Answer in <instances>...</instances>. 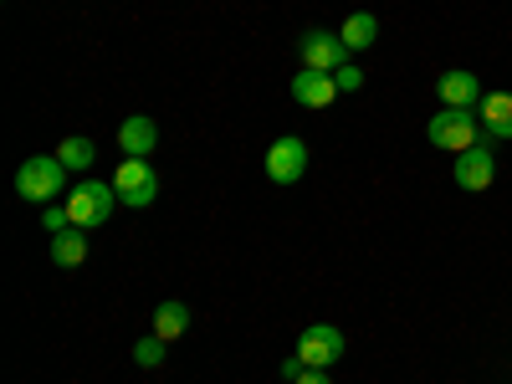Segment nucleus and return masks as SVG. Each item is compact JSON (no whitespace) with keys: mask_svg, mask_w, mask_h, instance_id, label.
Returning a JSON list of instances; mask_svg holds the SVG:
<instances>
[{"mask_svg":"<svg viewBox=\"0 0 512 384\" xmlns=\"http://www.w3.org/2000/svg\"><path fill=\"white\" fill-rule=\"evenodd\" d=\"M62 190H67V164L57 154H31L16 169V195L31 200V205H52Z\"/></svg>","mask_w":512,"mask_h":384,"instance_id":"1","label":"nucleus"},{"mask_svg":"<svg viewBox=\"0 0 512 384\" xmlns=\"http://www.w3.org/2000/svg\"><path fill=\"white\" fill-rule=\"evenodd\" d=\"M113 200H118L113 185H103V180H82V185L67 195V216H72L77 231H98V226H108V216H113Z\"/></svg>","mask_w":512,"mask_h":384,"instance_id":"2","label":"nucleus"},{"mask_svg":"<svg viewBox=\"0 0 512 384\" xmlns=\"http://www.w3.org/2000/svg\"><path fill=\"white\" fill-rule=\"evenodd\" d=\"M431 144L436 149H451V154H466L477 144V134H482V118H477V108H446V113H436L431 118Z\"/></svg>","mask_w":512,"mask_h":384,"instance_id":"3","label":"nucleus"},{"mask_svg":"<svg viewBox=\"0 0 512 384\" xmlns=\"http://www.w3.org/2000/svg\"><path fill=\"white\" fill-rule=\"evenodd\" d=\"M113 190H118V200H123V205H134V210L154 205V195H159V175H154V164H149V159H123V164L113 169Z\"/></svg>","mask_w":512,"mask_h":384,"instance_id":"4","label":"nucleus"},{"mask_svg":"<svg viewBox=\"0 0 512 384\" xmlns=\"http://www.w3.org/2000/svg\"><path fill=\"white\" fill-rule=\"evenodd\" d=\"M297 57H303L308 72H338L349 62V47H344V36H338V31H303Z\"/></svg>","mask_w":512,"mask_h":384,"instance_id":"5","label":"nucleus"},{"mask_svg":"<svg viewBox=\"0 0 512 384\" xmlns=\"http://www.w3.org/2000/svg\"><path fill=\"white\" fill-rule=\"evenodd\" d=\"M303 175H308V144L297 139V134L277 139V144L267 149V180H272V185H297Z\"/></svg>","mask_w":512,"mask_h":384,"instance_id":"6","label":"nucleus"},{"mask_svg":"<svg viewBox=\"0 0 512 384\" xmlns=\"http://www.w3.org/2000/svg\"><path fill=\"white\" fill-rule=\"evenodd\" d=\"M297 359H303L308 369H328V364H338V359H344V333L328 328V323L308 328L303 338H297Z\"/></svg>","mask_w":512,"mask_h":384,"instance_id":"7","label":"nucleus"},{"mask_svg":"<svg viewBox=\"0 0 512 384\" xmlns=\"http://www.w3.org/2000/svg\"><path fill=\"white\" fill-rule=\"evenodd\" d=\"M497 180V154L487 144H472L466 154H456V185L461 190H487Z\"/></svg>","mask_w":512,"mask_h":384,"instance_id":"8","label":"nucleus"},{"mask_svg":"<svg viewBox=\"0 0 512 384\" xmlns=\"http://www.w3.org/2000/svg\"><path fill=\"white\" fill-rule=\"evenodd\" d=\"M292 98L318 113V108H328V103L338 98V82H333V72H308V67H303V72L292 77Z\"/></svg>","mask_w":512,"mask_h":384,"instance_id":"9","label":"nucleus"},{"mask_svg":"<svg viewBox=\"0 0 512 384\" xmlns=\"http://www.w3.org/2000/svg\"><path fill=\"white\" fill-rule=\"evenodd\" d=\"M436 93H441V103L446 108H482V82L472 77V72H441V82H436Z\"/></svg>","mask_w":512,"mask_h":384,"instance_id":"10","label":"nucleus"},{"mask_svg":"<svg viewBox=\"0 0 512 384\" xmlns=\"http://www.w3.org/2000/svg\"><path fill=\"white\" fill-rule=\"evenodd\" d=\"M154 144H159V123H154V118H144V113L123 118V128H118V149H123L128 159L154 154Z\"/></svg>","mask_w":512,"mask_h":384,"instance_id":"11","label":"nucleus"},{"mask_svg":"<svg viewBox=\"0 0 512 384\" xmlns=\"http://www.w3.org/2000/svg\"><path fill=\"white\" fill-rule=\"evenodd\" d=\"M477 118H482V128L492 139H512V93H487Z\"/></svg>","mask_w":512,"mask_h":384,"instance_id":"12","label":"nucleus"},{"mask_svg":"<svg viewBox=\"0 0 512 384\" xmlns=\"http://www.w3.org/2000/svg\"><path fill=\"white\" fill-rule=\"evenodd\" d=\"M338 36H344V47H349V52H364V47H374L379 21H374L369 11H359V16H349L344 26H338Z\"/></svg>","mask_w":512,"mask_h":384,"instance_id":"13","label":"nucleus"},{"mask_svg":"<svg viewBox=\"0 0 512 384\" xmlns=\"http://www.w3.org/2000/svg\"><path fill=\"white\" fill-rule=\"evenodd\" d=\"M52 262L57 267H82V262H88V236H77V226L52 236Z\"/></svg>","mask_w":512,"mask_h":384,"instance_id":"14","label":"nucleus"},{"mask_svg":"<svg viewBox=\"0 0 512 384\" xmlns=\"http://www.w3.org/2000/svg\"><path fill=\"white\" fill-rule=\"evenodd\" d=\"M190 328V308L185 303H159L154 308V333L164 338V344H169V338H180Z\"/></svg>","mask_w":512,"mask_h":384,"instance_id":"15","label":"nucleus"},{"mask_svg":"<svg viewBox=\"0 0 512 384\" xmlns=\"http://www.w3.org/2000/svg\"><path fill=\"white\" fill-rule=\"evenodd\" d=\"M57 159H62L67 169H88V164L98 159V149H93V139L77 134V139H62V144H57Z\"/></svg>","mask_w":512,"mask_h":384,"instance_id":"16","label":"nucleus"},{"mask_svg":"<svg viewBox=\"0 0 512 384\" xmlns=\"http://www.w3.org/2000/svg\"><path fill=\"white\" fill-rule=\"evenodd\" d=\"M134 364L139 369H159L164 364V338L159 333H149V338H139V344H134Z\"/></svg>","mask_w":512,"mask_h":384,"instance_id":"17","label":"nucleus"},{"mask_svg":"<svg viewBox=\"0 0 512 384\" xmlns=\"http://www.w3.org/2000/svg\"><path fill=\"white\" fill-rule=\"evenodd\" d=\"M333 82H338V93H359V88H364V72H359L354 62H344V67L333 72Z\"/></svg>","mask_w":512,"mask_h":384,"instance_id":"18","label":"nucleus"},{"mask_svg":"<svg viewBox=\"0 0 512 384\" xmlns=\"http://www.w3.org/2000/svg\"><path fill=\"white\" fill-rule=\"evenodd\" d=\"M41 226H47V231H72V216H67V205H47V210H41Z\"/></svg>","mask_w":512,"mask_h":384,"instance_id":"19","label":"nucleus"},{"mask_svg":"<svg viewBox=\"0 0 512 384\" xmlns=\"http://www.w3.org/2000/svg\"><path fill=\"white\" fill-rule=\"evenodd\" d=\"M303 369H308V364H303V359H297V354H292V359H282V379H292V384H297V379H303Z\"/></svg>","mask_w":512,"mask_h":384,"instance_id":"20","label":"nucleus"},{"mask_svg":"<svg viewBox=\"0 0 512 384\" xmlns=\"http://www.w3.org/2000/svg\"><path fill=\"white\" fill-rule=\"evenodd\" d=\"M297 384H328V374L323 369H303V379H297Z\"/></svg>","mask_w":512,"mask_h":384,"instance_id":"21","label":"nucleus"}]
</instances>
